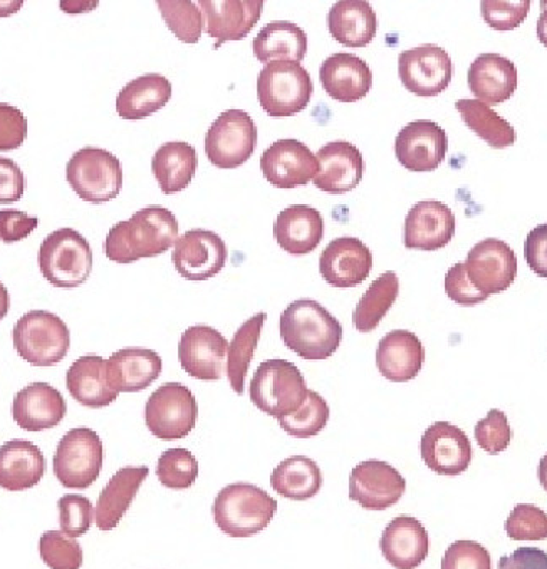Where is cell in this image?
Segmentation results:
<instances>
[{
    "instance_id": "obj_1",
    "label": "cell",
    "mask_w": 547,
    "mask_h": 569,
    "mask_svg": "<svg viewBox=\"0 0 547 569\" xmlns=\"http://www.w3.org/2000/svg\"><path fill=\"white\" fill-rule=\"evenodd\" d=\"M178 222L165 207H145L130 220L111 227L105 240V254L117 264H133L145 258H157L173 248Z\"/></svg>"
},
{
    "instance_id": "obj_2",
    "label": "cell",
    "mask_w": 547,
    "mask_h": 569,
    "mask_svg": "<svg viewBox=\"0 0 547 569\" xmlns=\"http://www.w3.org/2000/svg\"><path fill=\"white\" fill-rule=\"evenodd\" d=\"M286 347L305 360H328L342 340L341 322L315 299H298L281 315Z\"/></svg>"
},
{
    "instance_id": "obj_3",
    "label": "cell",
    "mask_w": 547,
    "mask_h": 569,
    "mask_svg": "<svg viewBox=\"0 0 547 569\" xmlns=\"http://www.w3.org/2000/svg\"><path fill=\"white\" fill-rule=\"evenodd\" d=\"M212 511L223 535L250 538L270 525L278 512V502L253 483H230L217 495Z\"/></svg>"
},
{
    "instance_id": "obj_4",
    "label": "cell",
    "mask_w": 547,
    "mask_h": 569,
    "mask_svg": "<svg viewBox=\"0 0 547 569\" xmlns=\"http://www.w3.org/2000/svg\"><path fill=\"white\" fill-rule=\"evenodd\" d=\"M250 400L267 416H292L308 398L309 388L301 370L288 360H267L250 381Z\"/></svg>"
},
{
    "instance_id": "obj_5",
    "label": "cell",
    "mask_w": 547,
    "mask_h": 569,
    "mask_svg": "<svg viewBox=\"0 0 547 569\" xmlns=\"http://www.w3.org/2000/svg\"><path fill=\"white\" fill-rule=\"evenodd\" d=\"M93 249L78 230H56L39 248L38 262L42 276L56 288H79L93 272Z\"/></svg>"
},
{
    "instance_id": "obj_6",
    "label": "cell",
    "mask_w": 547,
    "mask_h": 569,
    "mask_svg": "<svg viewBox=\"0 0 547 569\" xmlns=\"http://www.w3.org/2000/svg\"><path fill=\"white\" fill-rule=\"evenodd\" d=\"M66 180L79 199L100 206L120 196L123 189V167L110 151L86 147L76 151L68 161Z\"/></svg>"
},
{
    "instance_id": "obj_7",
    "label": "cell",
    "mask_w": 547,
    "mask_h": 569,
    "mask_svg": "<svg viewBox=\"0 0 547 569\" xmlns=\"http://www.w3.org/2000/svg\"><path fill=\"white\" fill-rule=\"evenodd\" d=\"M311 76L299 62L276 61L257 76V100L269 117H295L312 98Z\"/></svg>"
},
{
    "instance_id": "obj_8",
    "label": "cell",
    "mask_w": 547,
    "mask_h": 569,
    "mask_svg": "<svg viewBox=\"0 0 547 569\" xmlns=\"http://www.w3.org/2000/svg\"><path fill=\"white\" fill-rule=\"evenodd\" d=\"M16 351L32 367H54L71 348V333L58 315L29 311L12 331Z\"/></svg>"
},
{
    "instance_id": "obj_9",
    "label": "cell",
    "mask_w": 547,
    "mask_h": 569,
    "mask_svg": "<svg viewBox=\"0 0 547 569\" xmlns=\"http://www.w3.org/2000/svg\"><path fill=\"white\" fill-rule=\"evenodd\" d=\"M199 405L192 390L181 383H165L145 405V423L160 440L186 439L196 429Z\"/></svg>"
},
{
    "instance_id": "obj_10",
    "label": "cell",
    "mask_w": 547,
    "mask_h": 569,
    "mask_svg": "<svg viewBox=\"0 0 547 569\" xmlns=\"http://www.w3.org/2000/svg\"><path fill=\"white\" fill-rule=\"evenodd\" d=\"M103 457V442L95 430H69L59 440L52 459L56 479L68 489H88L100 477Z\"/></svg>"
},
{
    "instance_id": "obj_11",
    "label": "cell",
    "mask_w": 547,
    "mask_h": 569,
    "mask_svg": "<svg viewBox=\"0 0 547 569\" xmlns=\"http://www.w3.org/2000/svg\"><path fill=\"white\" fill-rule=\"evenodd\" d=\"M257 144V127L243 110H227L207 131L206 153L210 163L219 169L242 167Z\"/></svg>"
},
{
    "instance_id": "obj_12",
    "label": "cell",
    "mask_w": 547,
    "mask_h": 569,
    "mask_svg": "<svg viewBox=\"0 0 547 569\" xmlns=\"http://www.w3.org/2000/svg\"><path fill=\"white\" fill-rule=\"evenodd\" d=\"M398 76L410 93L437 97L447 90L454 76V64L440 46L425 44L404 51L398 58Z\"/></svg>"
},
{
    "instance_id": "obj_13",
    "label": "cell",
    "mask_w": 547,
    "mask_h": 569,
    "mask_svg": "<svg viewBox=\"0 0 547 569\" xmlns=\"http://www.w3.org/2000/svg\"><path fill=\"white\" fill-rule=\"evenodd\" d=\"M227 256L229 251L220 236L210 230L193 229L178 237L171 261L181 278L200 282L216 278L226 268Z\"/></svg>"
},
{
    "instance_id": "obj_14",
    "label": "cell",
    "mask_w": 547,
    "mask_h": 569,
    "mask_svg": "<svg viewBox=\"0 0 547 569\" xmlns=\"http://www.w3.org/2000/svg\"><path fill=\"white\" fill-rule=\"evenodd\" d=\"M464 266L473 284L487 298L507 291L516 281V252L509 243L494 237L476 243Z\"/></svg>"
},
{
    "instance_id": "obj_15",
    "label": "cell",
    "mask_w": 547,
    "mask_h": 569,
    "mask_svg": "<svg viewBox=\"0 0 547 569\" xmlns=\"http://www.w3.org/2000/svg\"><path fill=\"white\" fill-rule=\"evenodd\" d=\"M229 343L216 328L196 325L187 328L178 345L181 368L197 380L216 381L227 370Z\"/></svg>"
},
{
    "instance_id": "obj_16",
    "label": "cell",
    "mask_w": 547,
    "mask_h": 569,
    "mask_svg": "<svg viewBox=\"0 0 547 569\" xmlns=\"http://www.w3.org/2000/svg\"><path fill=\"white\" fill-rule=\"evenodd\" d=\"M407 491L405 477L381 460L358 463L349 476V499L368 511H385L397 505Z\"/></svg>"
},
{
    "instance_id": "obj_17",
    "label": "cell",
    "mask_w": 547,
    "mask_h": 569,
    "mask_svg": "<svg viewBox=\"0 0 547 569\" xmlns=\"http://www.w3.org/2000/svg\"><path fill=\"white\" fill-rule=\"evenodd\" d=\"M260 169L270 186L296 189L308 186L318 176V158L299 140L286 138L270 144L260 158Z\"/></svg>"
},
{
    "instance_id": "obj_18",
    "label": "cell",
    "mask_w": 547,
    "mask_h": 569,
    "mask_svg": "<svg viewBox=\"0 0 547 569\" xmlns=\"http://www.w3.org/2000/svg\"><path fill=\"white\" fill-rule=\"evenodd\" d=\"M447 150L444 128L428 120L408 123L395 140V154L410 172H434L444 163Z\"/></svg>"
},
{
    "instance_id": "obj_19",
    "label": "cell",
    "mask_w": 547,
    "mask_h": 569,
    "mask_svg": "<svg viewBox=\"0 0 547 569\" xmlns=\"http://www.w3.org/2000/svg\"><path fill=\"white\" fill-rule=\"evenodd\" d=\"M421 459L440 476H460L473 462V443L463 429L448 422H435L425 430Z\"/></svg>"
},
{
    "instance_id": "obj_20",
    "label": "cell",
    "mask_w": 547,
    "mask_h": 569,
    "mask_svg": "<svg viewBox=\"0 0 547 569\" xmlns=\"http://www.w3.org/2000/svg\"><path fill=\"white\" fill-rule=\"evenodd\" d=\"M374 269V254L356 237H339L328 243L319 258V272L335 288H355L367 281Z\"/></svg>"
},
{
    "instance_id": "obj_21",
    "label": "cell",
    "mask_w": 547,
    "mask_h": 569,
    "mask_svg": "<svg viewBox=\"0 0 547 569\" xmlns=\"http://www.w3.org/2000/svg\"><path fill=\"white\" fill-rule=\"evenodd\" d=\"M207 34L216 48L227 41H242L263 12V0H200Z\"/></svg>"
},
{
    "instance_id": "obj_22",
    "label": "cell",
    "mask_w": 547,
    "mask_h": 569,
    "mask_svg": "<svg viewBox=\"0 0 547 569\" xmlns=\"http://www.w3.org/2000/svg\"><path fill=\"white\" fill-rule=\"evenodd\" d=\"M454 233V212L437 200L418 202L405 219V248L414 251H438L450 243Z\"/></svg>"
},
{
    "instance_id": "obj_23",
    "label": "cell",
    "mask_w": 547,
    "mask_h": 569,
    "mask_svg": "<svg viewBox=\"0 0 547 569\" xmlns=\"http://www.w3.org/2000/svg\"><path fill=\"white\" fill-rule=\"evenodd\" d=\"M318 176L315 186L326 193L339 196L355 190L365 173L361 151L349 141H332L318 151Z\"/></svg>"
},
{
    "instance_id": "obj_24",
    "label": "cell",
    "mask_w": 547,
    "mask_h": 569,
    "mask_svg": "<svg viewBox=\"0 0 547 569\" xmlns=\"http://www.w3.org/2000/svg\"><path fill=\"white\" fill-rule=\"evenodd\" d=\"M319 81L332 100L339 103H355L370 93L374 87V72L365 59L342 52L322 62Z\"/></svg>"
},
{
    "instance_id": "obj_25",
    "label": "cell",
    "mask_w": 547,
    "mask_h": 569,
    "mask_svg": "<svg viewBox=\"0 0 547 569\" xmlns=\"http://www.w3.org/2000/svg\"><path fill=\"white\" fill-rule=\"evenodd\" d=\"M68 412L64 397L49 383H32L22 388L14 397L12 417L21 429L28 432L58 427Z\"/></svg>"
},
{
    "instance_id": "obj_26",
    "label": "cell",
    "mask_w": 547,
    "mask_h": 569,
    "mask_svg": "<svg viewBox=\"0 0 547 569\" xmlns=\"http://www.w3.org/2000/svg\"><path fill=\"white\" fill-rule=\"evenodd\" d=\"M163 370L160 355L147 348H125L107 360V375L117 393L147 390Z\"/></svg>"
},
{
    "instance_id": "obj_27",
    "label": "cell",
    "mask_w": 547,
    "mask_h": 569,
    "mask_svg": "<svg viewBox=\"0 0 547 569\" xmlns=\"http://www.w3.org/2000/svg\"><path fill=\"white\" fill-rule=\"evenodd\" d=\"M381 552L397 569H415L427 559L430 538L427 529L411 516H398L385 528Z\"/></svg>"
},
{
    "instance_id": "obj_28",
    "label": "cell",
    "mask_w": 547,
    "mask_h": 569,
    "mask_svg": "<svg viewBox=\"0 0 547 569\" xmlns=\"http://www.w3.org/2000/svg\"><path fill=\"white\" fill-rule=\"evenodd\" d=\"M425 363V348L417 335L395 330L381 338L377 350L380 373L394 383L414 380Z\"/></svg>"
},
{
    "instance_id": "obj_29",
    "label": "cell",
    "mask_w": 547,
    "mask_h": 569,
    "mask_svg": "<svg viewBox=\"0 0 547 569\" xmlns=\"http://www.w3.org/2000/svg\"><path fill=\"white\" fill-rule=\"evenodd\" d=\"M470 91L480 103L493 107L509 100L517 90V68L500 54H480L467 74Z\"/></svg>"
},
{
    "instance_id": "obj_30",
    "label": "cell",
    "mask_w": 547,
    "mask_h": 569,
    "mask_svg": "<svg viewBox=\"0 0 547 569\" xmlns=\"http://www.w3.org/2000/svg\"><path fill=\"white\" fill-rule=\"evenodd\" d=\"M274 233L279 248L288 254H311L325 236V220L315 207L291 206L279 213Z\"/></svg>"
},
{
    "instance_id": "obj_31",
    "label": "cell",
    "mask_w": 547,
    "mask_h": 569,
    "mask_svg": "<svg viewBox=\"0 0 547 569\" xmlns=\"http://www.w3.org/2000/svg\"><path fill=\"white\" fill-rule=\"evenodd\" d=\"M148 473L150 469L147 466L123 467L111 477L95 508V521L100 531H113L120 525Z\"/></svg>"
},
{
    "instance_id": "obj_32",
    "label": "cell",
    "mask_w": 547,
    "mask_h": 569,
    "mask_svg": "<svg viewBox=\"0 0 547 569\" xmlns=\"http://www.w3.org/2000/svg\"><path fill=\"white\" fill-rule=\"evenodd\" d=\"M46 473V457L36 443L11 440L0 447V487L22 492L41 482Z\"/></svg>"
},
{
    "instance_id": "obj_33",
    "label": "cell",
    "mask_w": 547,
    "mask_h": 569,
    "mask_svg": "<svg viewBox=\"0 0 547 569\" xmlns=\"http://www.w3.org/2000/svg\"><path fill=\"white\" fill-rule=\"evenodd\" d=\"M66 387L79 403L88 409H103L117 400L107 375V360L98 355L78 358L66 375Z\"/></svg>"
},
{
    "instance_id": "obj_34",
    "label": "cell",
    "mask_w": 547,
    "mask_h": 569,
    "mask_svg": "<svg viewBox=\"0 0 547 569\" xmlns=\"http://www.w3.org/2000/svg\"><path fill=\"white\" fill-rule=\"evenodd\" d=\"M328 28L339 44L365 48L377 36L378 19L365 0H341L329 11Z\"/></svg>"
},
{
    "instance_id": "obj_35",
    "label": "cell",
    "mask_w": 547,
    "mask_h": 569,
    "mask_svg": "<svg viewBox=\"0 0 547 569\" xmlns=\"http://www.w3.org/2000/svg\"><path fill=\"white\" fill-rule=\"evenodd\" d=\"M199 158L196 148L186 141H168L155 151L151 170L161 192H181L192 183Z\"/></svg>"
},
{
    "instance_id": "obj_36",
    "label": "cell",
    "mask_w": 547,
    "mask_h": 569,
    "mask_svg": "<svg viewBox=\"0 0 547 569\" xmlns=\"http://www.w3.org/2000/svg\"><path fill=\"white\" fill-rule=\"evenodd\" d=\"M171 83L165 76L143 74L133 79L117 97V113L123 120H143L171 100Z\"/></svg>"
},
{
    "instance_id": "obj_37",
    "label": "cell",
    "mask_w": 547,
    "mask_h": 569,
    "mask_svg": "<svg viewBox=\"0 0 547 569\" xmlns=\"http://www.w3.org/2000/svg\"><path fill=\"white\" fill-rule=\"evenodd\" d=\"M308 52V36L299 26L288 21L267 24L253 39V54L260 62H299Z\"/></svg>"
},
{
    "instance_id": "obj_38",
    "label": "cell",
    "mask_w": 547,
    "mask_h": 569,
    "mask_svg": "<svg viewBox=\"0 0 547 569\" xmlns=\"http://www.w3.org/2000/svg\"><path fill=\"white\" fill-rule=\"evenodd\" d=\"M270 486L282 498L308 501L321 491L322 472L318 463L309 457H288L274 469Z\"/></svg>"
},
{
    "instance_id": "obj_39",
    "label": "cell",
    "mask_w": 547,
    "mask_h": 569,
    "mask_svg": "<svg viewBox=\"0 0 547 569\" xmlns=\"http://www.w3.org/2000/svg\"><path fill=\"white\" fill-rule=\"evenodd\" d=\"M400 295V279L394 271L385 272L377 281L371 282L368 291L359 299L352 315L356 330L359 333H371L380 327L381 319L394 308Z\"/></svg>"
},
{
    "instance_id": "obj_40",
    "label": "cell",
    "mask_w": 547,
    "mask_h": 569,
    "mask_svg": "<svg viewBox=\"0 0 547 569\" xmlns=\"http://www.w3.org/2000/svg\"><path fill=\"white\" fill-rule=\"evenodd\" d=\"M266 312L253 315L247 319L242 327L233 335L232 343L229 345V355H227V378L230 387L237 395H243L246 390V377L256 355L257 343L262 335L263 325H266Z\"/></svg>"
},
{
    "instance_id": "obj_41",
    "label": "cell",
    "mask_w": 547,
    "mask_h": 569,
    "mask_svg": "<svg viewBox=\"0 0 547 569\" xmlns=\"http://www.w3.org/2000/svg\"><path fill=\"white\" fill-rule=\"evenodd\" d=\"M455 108L463 117L464 123L490 147L500 150L516 143L517 134L513 124L487 104L480 103L479 100H459Z\"/></svg>"
},
{
    "instance_id": "obj_42",
    "label": "cell",
    "mask_w": 547,
    "mask_h": 569,
    "mask_svg": "<svg viewBox=\"0 0 547 569\" xmlns=\"http://www.w3.org/2000/svg\"><path fill=\"white\" fill-rule=\"evenodd\" d=\"M165 24L186 44H197L202 38L203 16L190 0H160L157 2Z\"/></svg>"
},
{
    "instance_id": "obj_43",
    "label": "cell",
    "mask_w": 547,
    "mask_h": 569,
    "mask_svg": "<svg viewBox=\"0 0 547 569\" xmlns=\"http://www.w3.org/2000/svg\"><path fill=\"white\" fill-rule=\"evenodd\" d=\"M329 405L318 391L309 390L301 409L292 416L278 419L279 426L296 439H311L328 426Z\"/></svg>"
},
{
    "instance_id": "obj_44",
    "label": "cell",
    "mask_w": 547,
    "mask_h": 569,
    "mask_svg": "<svg viewBox=\"0 0 547 569\" xmlns=\"http://www.w3.org/2000/svg\"><path fill=\"white\" fill-rule=\"evenodd\" d=\"M157 477L161 486L173 491H183L196 483L199 462L190 450L168 449L158 459Z\"/></svg>"
},
{
    "instance_id": "obj_45",
    "label": "cell",
    "mask_w": 547,
    "mask_h": 569,
    "mask_svg": "<svg viewBox=\"0 0 547 569\" xmlns=\"http://www.w3.org/2000/svg\"><path fill=\"white\" fill-rule=\"evenodd\" d=\"M39 555L51 569H79L84 561L81 545L62 531H48L39 539Z\"/></svg>"
},
{
    "instance_id": "obj_46",
    "label": "cell",
    "mask_w": 547,
    "mask_h": 569,
    "mask_svg": "<svg viewBox=\"0 0 547 569\" xmlns=\"http://www.w3.org/2000/svg\"><path fill=\"white\" fill-rule=\"evenodd\" d=\"M513 541H546L547 515L534 505H517L506 521Z\"/></svg>"
},
{
    "instance_id": "obj_47",
    "label": "cell",
    "mask_w": 547,
    "mask_h": 569,
    "mask_svg": "<svg viewBox=\"0 0 547 569\" xmlns=\"http://www.w3.org/2000/svg\"><path fill=\"white\" fill-rule=\"evenodd\" d=\"M59 525L64 535L79 538L93 525L95 508L84 496L66 495L58 501Z\"/></svg>"
},
{
    "instance_id": "obj_48",
    "label": "cell",
    "mask_w": 547,
    "mask_h": 569,
    "mask_svg": "<svg viewBox=\"0 0 547 569\" xmlns=\"http://www.w3.org/2000/svg\"><path fill=\"white\" fill-rule=\"evenodd\" d=\"M484 21L494 31L506 32L519 28L530 11V0H484L480 4Z\"/></svg>"
},
{
    "instance_id": "obj_49",
    "label": "cell",
    "mask_w": 547,
    "mask_h": 569,
    "mask_svg": "<svg viewBox=\"0 0 547 569\" xmlns=\"http://www.w3.org/2000/svg\"><path fill=\"white\" fill-rule=\"evenodd\" d=\"M474 436H476L480 449L486 450L490 456H497L509 447L510 440H513V429H510L506 413L503 410L493 409L487 417L477 422Z\"/></svg>"
},
{
    "instance_id": "obj_50",
    "label": "cell",
    "mask_w": 547,
    "mask_h": 569,
    "mask_svg": "<svg viewBox=\"0 0 547 569\" xmlns=\"http://www.w3.org/2000/svg\"><path fill=\"white\" fill-rule=\"evenodd\" d=\"M441 569H493V558L479 542L455 541L445 551Z\"/></svg>"
},
{
    "instance_id": "obj_51",
    "label": "cell",
    "mask_w": 547,
    "mask_h": 569,
    "mask_svg": "<svg viewBox=\"0 0 547 569\" xmlns=\"http://www.w3.org/2000/svg\"><path fill=\"white\" fill-rule=\"evenodd\" d=\"M28 137V120L19 108L0 103V151L21 148Z\"/></svg>"
},
{
    "instance_id": "obj_52",
    "label": "cell",
    "mask_w": 547,
    "mask_h": 569,
    "mask_svg": "<svg viewBox=\"0 0 547 569\" xmlns=\"http://www.w3.org/2000/svg\"><path fill=\"white\" fill-rule=\"evenodd\" d=\"M445 292L451 301L460 306H476L487 301V296L470 281L464 264H455L448 269L445 274Z\"/></svg>"
},
{
    "instance_id": "obj_53",
    "label": "cell",
    "mask_w": 547,
    "mask_h": 569,
    "mask_svg": "<svg viewBox=\"0 0 547 569\" xmlns=\"http://www.w3.org/2000/svg\"><path fill=\"white\" fill-rule=\"evenodd\" d=\"M38 226V217H29L21 210H0V242L14 243L24 240Z\"/></svg>"
},
{
    "instance_id": "obj_54",
    "label": "cell",
    "mask_w": 547,
    "mask_h": 569,
    "mask_svg": "<svg viewBox=\"0 0 547 569\" xmlns=\"http://www.w3.org/2000/svg\"><path fill=\"white\" fill-rule=\"evenodd\" d=\"M26 193V177L11 158L0 157V206L19 202Z\"/></svg>"
},
{
    "instance_id": "obj_55",
    "label": "cell",
    "mask_w": 547,
    "mask_h": 569,
    "mask_svg": "<svg viewBox=\"0 0 547 569\" xmlns=\"http://www.w3.org/2000/svg\"><path fill=\"white\" fill-rule=\"evenodd\" d=\"M524 256L534 274L547 278V223L537 226L527 233L524 242Z\"/></svg>"
},
{
    "instance_id": "obj_56",
    "label": "cell",
    "mask_w": 547,
    "mask_h": 569,
    "mask_svg": "<svg viewBox=\"0 0 547 569\" xmlns=\"http://www.w3.org/2000/svg\"><path fill=\"white\" fill-rule=\"evenodd\" d=\"M499 569H547V552L539 548H519L503 556Z\"/></svg>"
},
{
    "instance_id": "obj_57",
    "label": "cell",
    "mask_w": 547,
    "mask_h": 569,
    "mask_svg": "<svg viewBox=\"0 0 547 569\" xmlns=\"http://www.w3.org/2000/svg\"><path fill=\"white\" fill-rule=\"evenodd\" d=\"M540 12L539 21H537V38H539L540 44L544 48H547V0H543L540 2Z\"/></svg>"
},
{
    "instance_id": "obj_58",
    "label": "cell",
    "mask_w": 547,
    "mask_h": 569,
    "mask_svg": "<svg viewBox=\"0 0 547 569\" xmlns=\"http://www.w3.org/2000/svg\"><path fill=\"white\" fill-rule=\"evenodd\" d=\"M9 308H11V298H9L8 288L0 282V321L8 316Z\"/></svg>"
},
{
    "instance_id": "obj_59",
    "label": "cell",
    "mask_w": 547,
    "mask_h": 569,
    "mask_svg": "<svg viewBox=\"0 0 547 569\" xmlns=\"http://www.w3.org/2000/svg\"><path fill=\"white\" fill-rule=\"evenodd\" d=\"M539 482L544 491L547 492V453L540 459L539 463Z\"/></svg>"
}]
</instances>
